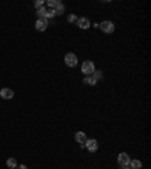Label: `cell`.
I'll return each instance as SVG.
<instances>
[{"mask_svg":"<svg viewBox=\"0 0 151 169\" xmlns=\"http://www.w3.org/2000/svg\"><path fill=\"white\" fill-rule=\"evenodd\" d=\"M35 27H36L38 32H44V30L49 27V21H47L46 18H38L36 23H35Z\"/></svg>","mask_w":151,"mask_h":169,"instance_id":"5b68a950","label":"cell"},{"mask_svg":"<svg viewBox=\"0 0 151 169\" xmlns=\"http://www.w3.org/2000/svg\"><path fill=\"white\" fill-rule=\"evenodd\" d=\"M77 26L80 27V29H89L91 27V21H89V18H86V17H80V18H77Z\"/></svg>","mask_w":151,"mask_h":169,"instance_id":"8992f818","label":"cell"},{"mask_svg":"<svg viewBox=\"0 0 151 169\" xmlns=\"http://www.w3.org/2000/svg\"><path fill=\"white\" fill-rule=\"evenodd\" d=\"M38 18H46V15H47V9L46 8H41V9H38ZM47 20V18H46Z\"/></svg>","mask_w":151,"mask_h":169,"instance_id":"9a60e30c","label":"cell"},{"mask_svg":"<svg viewBox=\"0 0 151 169\" xmlns=\"http://www.w3.org/2000/svg\"><path fill=\"white\" fill-rule=\"evenodd\" d=\"M98 27H100L104 33H112V32L115 30V24H113L112 21H109V20H104L103 23H100Z\"/></svg>","mask_w":151,"mask_h":169,"instance_id":"3957f363","label":"cell"},{"mask_svg":"<svg viewBox=\"0 0 151 169\" xmlns=\"http://www.w3.org/2000/svg\"><path fill=\"white\" fill-rule=\"evenodd\" d=\"M0 97L5 98V100H11V98H14V91L9 89V88H3L0 91Z\"/></svg>","mask_w":151,"mask_h":169,"instance_id":"52a82bcc","label":"cell"},{"mask_svg":"<svg viewBox=\"0 0 151 169\" xmlns=\"http://www.w3.org/2000/svg\"><path fill=\"white\" fill-rule=\"evenodd\" d=\"M92 77H94L95 80H100V79L103 77V73H101L100 70H95V71H94V74H92Z\"/></svg>","mask_w":151,"mask_h":169,"instance_id":"2e32d148","label":"cell"},{"mask_svg":"<svg viewBox=\"0 0 151 169\" xmlns=\"http://www.w3.org/2000/svg\"><path fill=\"white\" fill-rule=\"evenodd\" d=\"M118 163L122 166V164H128L130 163V155L127 152H121L118 154Z\"/></svg>","mask_w":151,"mask_h":169,"instance_id":"ba28073f","label":"cell"},{"mask_svg":"<svg viewBox=\"0 0 151 169\" xmlns=\"http://www.w3.org/2000/svg\"><path fill=\"white\" fill-rule=\"evenodd\" d=\"M121 169H131V167H130L128 164H122V166H121Z\"/></svg>","mask_w":151,"mask_h":169,"instance_id":"ffe728a7","label":"cell"},{"mask_svg":"<svg viewBox=\"0 0 151 169\" xmlns=\"http://www.w3.org/2000/svg\"><path fill=\"white\" fill-rule=\"evenodd\" d=\"M55 17V11L53 9H47V15H46V18H53Z\"/></svg>","mask_w":151,"mask_h":169,"instance_id":"d6986e66","label":"cell"},{"mask_svg":"<svg viewBox=\"0 0 151 169\" xmlns=\"http://www.w3.org/2000/svg\"><path fill=\"white\" fill-rule=\"evenodd\" d=\"M17 169H27V166H26V164H20Z\"/></svg>","mask_w":151,"mask_h":169,"instance_id":"44dd1931","label":"cell"},{"mask_svg":"<svg viewBox=\"0 0 151 169\" xmlns=\"http://www.w3.org/2000/svg\"><path fill=\"white\" fill-rule=\"evenodd\" d=\"M74 139H76V142H79L80 145H83L85 142H86V133H83V131H77L76 133V136H74Z\"/></svg>","mask_w":151,"mask_h":169,"instance_id":"9c48e42d","label":"cell"},{"mask_svg":"<svg viewBox=\"0 0 151 169\" xmlns=\"http://www.w3.org/2000/svg\"><path fill=\"white\" fill-rule=\"evenodd\" d=\"M94 71H95V65H94V62H91V61H85V62L82 64V73H83L85 76H92Z\"/></svg>","mask_w":151,"mask_h":169,"instance_id":"6da1fadb","label":"cell"},{"mask_svg":"<svg viewBox=\"0 0 151 169\" xmlns=\"http://www.w3.org/2000/svg\"><path fill=\"white\" fill-rule=\"evenodd\" d=\"M55 11V15H62L64 12H65V6H64V3H61L56 9H53Z\"/></svg>","mask_w":151,"mask_h":169,"instance_id":"4fadbf2b","label":"cell"},{"mask_svg":"<svg viewBox=\"0 0 151 169\" xmlns=\"http://www.w3.org/2000/svg\"><path fill=\"white\" fill-rule=\"evenodd\" d=\"M64 61H65V65L70 67V68H74L77 65V62H79V59H77V56L74 53H67L65 58H64Z\"/></svg>","mask_w":151,"mask_h":169,"instance_id":"7a4b0ae2","label":"cell"},{"mask_svg":"<svg viewBox=\"0 0 151 169\" xmlns=\"http://www.w3.org/2000/svg\"><path fill=\"white\" fill-rule=\"evenodd\" d=\"M140 169H142V167H140Z\"/></svg>","mask_w":151,"mask_h":169,"instance_id":"7402d4cb","label":"cell"},{"mask_svg":"<svg viewBox=\"0 0 151 169\" xmlns=\"http://www.w3.org/2000/svg\"><path fill=\"white\" fill-rule=\"evenodd\" d=\"M128 166H130L131 169H140V167H142V161L137 160V158H133V160H130Z\"/></svg>","mask_w":151,"mask_h":169,"instance_id":"30bf717a","label":"cell"},{"mask_svg":"<svg viewBox=\"0 0 151 169\" xmlns=\"http://www.w3.org/2000/svg\"><path fill=\"white\" fill-rule=\"evenodd\" d=\"M44 6V2H42V0H36V2H35V8L36 9H41Z\"/></svg>","mask_w":151,"mask_h":169,"instance_id":"ac0fdd59","label":"cell"},{"mask_svg":"<svg viewBox=\"0 0 151 169\" xmlns=\"http://www.w3.org/2000/svg\"><path fill=\"white\" fill-rule=\"evenodd\" d=\"M61 3H62V2H59V0H49V2H47V5H49L50 8H55V9H56Z\"/></svg>","mask_w":151,"mask_h":169,"instance_id":"5bb4252c","label":"cell"},{"mask_svg":"<svg viewBox=\"0 0 151 169\" xmlns=\"http://www.w3.org/2000/svg\"><path fill=\"white\" fill-rule=\"evenodd\" d=\"M83 83H85V85H88V86H94V85H97V80H95L92 76H86V77H85V80H83Z\"/></svg>","mask_w":151,"mask_h":169,"instance_id":"8fae6325","label":"cell"},{"mask_svg":"<svg viewBox=\"0 0 151 169\" xmlns=\"http://www.w3.org/2000/svg\"><path fill=\"white\" fill-rule=\"evenodd\" d=\"M68 21H70V23H77V15L70 14V15H68Z\"/></svg>","mask_w":151,"mask_h":169,"instance_id":"e0dca14e","label":"cell"},{"mask_svg":"<svg viewBox=\"0 0 151 169\" xmlns=\"http://www.w3.org/2000/svg\"><path fill=\"white\" fill-rule=\"evenodd\" d=\"M6 166H8V167H11V169H14V167H17V160H15L14 157H11V158H8V160H6Z\"/></svg>","mask_w":151,"mask_h":169,"instance_id":"7c38bea8","label":"cell"},{"mask_svg":"<svg viewBox=\"0 0 151 169\" xmlns=\"http://www.w3.org/2000/svg\"><path fill=\"white\" fill-rule=\"evenodd\" d=\"M83 146H86V148H88V151L95 152V151L98 149V142H97L95 139H86V142L83 143Z\"/></svg>","mask_w":151,"mask_h":169,"instance_id":"277c9868","label":"cell"}]
</instances>
